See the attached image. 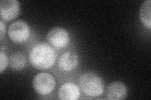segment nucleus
I'll list each match as a JSON object with an SVG mask.
<instances>
[{
    "mask_svg": "<svg viewBox=\"0 0 151 100\" xmlns=\"http://www.w3.org/2000/svg\"><path fill=\"white\" fill-rule=\"evenodd\" d=\"M33 87L35 91L40 94H48L53 91L55 82L54 78L48 73H40L33 79Z\"/></svg>",
    "mask_w": 151,
    "mask_h": 100,
    "instance_id": "obj_3",
    "label": "nucleus"
},
{
    "mask_svg": "<svg viewBox=\"0 0 151 100\" xmlns=\"http://www.w3.org/2000/svg\"><path fill=\"white\" fill-rule=\"evenodd\" d=\"M0 30H0V40L2 41L6 33V26L3 23V21H0Z\"/></svg>",
    "mask_w": 151,
    "mask_h": 100,
    "instance_id": "obj_13",
    "label": "nucleus"
},
{
    "mask_svg": "<svg viewBox=\"0 0 151 100\" xmlns=\"http://www.w3.org/2000/svg\"><path fill=\"white\" fill-rule=\"evenodd\" d=\"M26 63L25 56L20 52L14 53L10 56V66L14 70H22L25 66Z\"/></svg>",
    "mask_w": 151,
    "mask_h": 100,
    "instance_id": "obj_11",
    "label": "nucleus"
},
{
    "mask_svg": "<svg viewBox=\"0 0 151 100\" xmlns=\"http://www.w3.org/2000/svg\"><path fill=\"white\" fill-rule=\"evenodd\" d=\"M8 64V56L2 51L0 53V72L2 73L3 71L6 69Z\"/></svg>",
    "mask_w": 151,
    "mask_h": 100,
    "instance_id": "obj_12",
    "label": "nucleus"
},
{
    "mask_svg": "<svg viewBox=\"0 0 151 100\" xmlns=\"http://www.w3.org/2000/svg\"><path fill=\"white\" fill-rule=\"evenodd\" d=\"M79 96V89L78 86L73 83H66L59 89V97L61 99L76 100Z\"/></svg>",
    "mask_w": 151,
    "mask_h": 100,
    "instance_id": "obj_8",
    "label": "nucleus"
},
{
    "mask_svg": "<svg viewBox=\"0 0 151 100\" xmlns=\"http://www.w3.org/2000/svg\"><path fill=\"white\" fill-rule=\"evenodd\" d=\"M47 40L55 48H62L69 43V35L67 30L60 27H55L47 33Z\"/></svg>",
    "mask_w": 151,
    "mask_h": 100,
    "instance_id": "obj_5",
    "label": "nucleus"
},
{
    "mask_svg": "<svg viewBox=\"0 0 151 100\" xmlns=\"http://www.w3.org/2000/svg\"><path fill=\"white\" fill-rule=\"evenodd\" d=\"M151 1L150 0L145 1L140 6L139 17L140 20L144 24V25L149 29L151 28Z\"/></svg>",
    "mask_w": 151,
    "mask_h": 100,
    "instance_id": "obj_10",
    "label": "nucleus"
},
{
    "mask_svg": "<svg viewBox=\"0 0 151 100\" xmlns=\"http://www.w3.org/2000/svg\"><path fill=\"white\" fill-rule=\"evenodd\" d=\"M28 58L32 65L39 70H47L55 63L57 55L54 50L45 43H41L32 48Z\"/></svg>",
    "mask_w": 151,
    "mask_h": 100,
    "instance_id": "obj_1",
    "label": "nucleus"
},
{
    "mask_svg": "<svg viewBox=\"0 0 151 100\" xmlns=\"http://www.w3.org/2000/svg\"><path fill=\"white\" fill-rule=\"evenodd\" d=\"M127 88L120 82H115L108 85L106 89V96L111 100L124 99L127 95Z\"/></svg>",
    "mask_w": 151,
    "mask_h": 100,
    "instance_id": "obj_7",
    "label": "nucleus"
},
{
    "mask_svg": "<svg viewBox=\"0 0 151 100\" xmlns=\"http://www.w3.org/2000/svg\"><path fill=\"white\" fill-rule=\"evenodd\" d=\"M20 12V3L17 0H2L0 2V15L3 20L9 21L15 18Z\"/></svg>",
    "mask_w": 151,
    "mask_h": 100,
    "instance_id": "obj_6",
    "label": "nucleus"
},
{
    "mask_svg": "<svg viewBox=\"0 0 151 100\" xmlns=\"http://www.w3.org/2000/svg\"><path fill=\"white\" fill-rule=\"evenodd\" d=\"M78 63V55L74 52L68 51L60 57L58 61L59 68L63 71L73 70Z\"/></svg>",
    "mask_w": 151,
    "mask_h": 100,
    "instance_id": "obj_9",
    "label": "nucleus"
},
{
    "mask_svg": "<svg viewBox=\"0 0 151 100\" xmlns=\"http://www.w3.org/2000/svg\"><path fill=\"white\" fill-rule=\"evenodd\" d=\"M79 83L83 93L89 96H100L104 91V84L102 79L92 72L83 74L79 78Z\"/></svg>",
    "mask_w": 151,
    "mask_h": 100,
    "instance_id": "obj_2",
    "label": "nucleus"
},
{
    "mask_svg": "<svg viewBox=\"0 0 151 100\" xmlns=\"http://www.w3.org/2000/svg\"><path fill=\"white\" fill-rule=\"evenodd\" d=\"M30 27L27 23L19 20L11 24L8 28V36L14 42L20 43L27 40L30 36Z\"/></svg>",
    "mask_w": 151,
    "mask_h": 100,
    "instance_id": "obj_4",
    "label": "nucleus"
}]
</instances>
